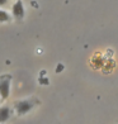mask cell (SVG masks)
I'll list each match as a JSON object with an SVG mask.
<instances>
[{
  "mask_svg": "<svg viewBox=\"0 0 118 124\" xmlns=\"http://www.w3.org/2000/svg\"><path fill=\"white\" fill-rule=\"evenodd\" d=\"M34 105H36L34 100H20V101H17L14 106H15L17 114L18 115H24L29 110H32Z\"/></svg>",
  "mask_w": 118,
  "mask_h": 124,
  "instance_id": "6da1fadb",
  "label": "cell"
},
{
  "mask_svg": "<svg viewBox=\"0 0 118 124\" xmlns=\"http://www.w3.org/2000/svg\"><path fill=\"white\" fill-rule=\"evenodd\" d=\"M10 81H12V76L10 75H4L0 77V96H1L3 100L8 99V96H9Z\"/></svg>",
  "mask_w": 118,
  "mask_h": 124,
  "instance_id": "7a4b0ae2",
  "label": "cell"
},
{
  "mask_svg": "<svg viewBox=\"0 0 118 124\" xmlns=\"http://www.w3.org/2000/svg\"><path fill=\"white\" fill-rule=\"evenodd\" d=\"M13 15L15 16L17 19H23L24 18V5L22 3V0H17V3L13 5Z\"/></svg>",
  "mask_w": 118,
  "mask_h": 124,
  "instance_id": "3957f363",
  "label": "cell"
},
{
  "mask_svg": "<svg viewBox=\"0 0 118 124\" xmlns=\"http://www.w3.org/2000/svg\"><path fill=\"white\" fill-rule=\"evenodd\" d=\"M10 108L9 106H1L0 108V124L5 123L10 118Z\"/></svg>",
  "mask_w": 118,
  "mask_h": 124,
  "instance_id": "277c9868",
  "label": "cell"
},
{
  "mask_svg": "<svg viewBox=\"0 0 118 124\" xmlns=\"http://www.w3.org/2000/svg\"><path fill=\"white\" fill-rule=\"evenodd\" d=\"M10 20V15L5 12V10L0 9V23H4V22H9Z\"/></svg>",
  "mask_w": 118,
  "mask_h": 124,
  "instance_id": "5b68a950",
  "label": "cell"
},
{
  "mask_svg": "<svg viewBox=\"0 0 118 124\" xmlns=\"http://www.w3.org/2000/svg\"><path fill=\"white\" fill-rule=\"evenodd\" d=\"M62 69H64V66H62V65H59V69H57V70H56V71H57V72H59V71H61V70H62Z\"/></svg>",
  "mask_w": 118,
  "mask_h": 124,
  "instance_id": "8992f818",
  "label": "cell"
},
{
  "mask_svg": "<svg viewBox=\"0 0 118 124\" xmlns=\"http://www.w3.org/2000/svg\"><path fill=\"white\" fill-rule=\"evenodd\" d=\"M8 0H0V5H4V4H7Z\"/></svg>",
  "mask_w": 118,
  "mask_h": 124,
  "instance_id": "52a82bcc",
  "label": "cell"
}]
</instances>
